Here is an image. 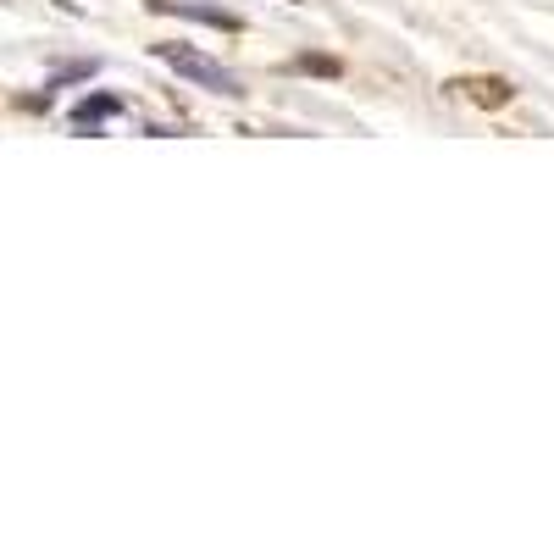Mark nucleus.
<instances>
[{"label": "nucleus", "instance_id": "obj_1", "mask_svg": "<svg viewBox=\"0 0 554 554\" xmlns=\"http://www.w3.org/2000/svg\"><path fill=\"white\" fill-rule=\"evenodd\" d=\"M156 61H167L172 73L189 78V84H200V89H217V95H228V100H244L239 73H228L222 61L200 56V50H189V45H156Z\"/></svg>", "mask_w": 554, "mask_h": 554}, {"label": "nucleus", "instance_id": "obj_2", "mask_svg": "<svg viewBox=\"0 0 554 554\" xmlns=\"http://www.w3.org/2000/svg\"><path fill=\"white\" fill-rule=\"evenodd\" d=\"M150 12L161 17H189V23H205V28H222V34H239V17L222 12V6H205V0H150Z\"/></svg>", "mask_w": 554, "mask_h": 554}, {"label": "nucleus", "instance_id": "obj_3", "mask_svg": "<svg viewBox=\"0 0 554 554\" xmlns=\"http://www.w3.org/2000/svg\"><path fill=\"white\" fill-rule=\"evenodd\" d=\"M111 117H122V95H89L73 106V128L78 133H100Z\"/></svg>", "mask_w": 554, "mask_h": 554}, {"label": "nucleus", "instance_id": "obj_4", "mask_svg": "<svg viewBox=\"0 0 554 554\" xmlns=\"http://www.w3.org/2000/svg\"><path fill=\"white\" fill-rule=\"evenodd\" d=\"M460 89H466L477 106H505V100H516V89H510L505 78H466Z\"/></svg>", "mask_w": 554, "mask_h": 554}, {"label": "nucleus", "instance_id": "obj_5", "mask_svg": "<svg viewBox=\"0 0 554 554\" xmlns=\"http://www.w3.org/2000/svg\"><path fill=\"white\" fill-rule=\"evenodd\" d=\"M289 67H294V73H316V78H338V73H344V61H338V56H316V50L294 56Z\"/></svg>", "mask_w": 554, "mask_h": 554}, {"label": "nucleus", "instance_id": "obj_6", "mask_svg": "<svg viewBox=\"0 0 554 554\" xmlns=\"http://www.w3.org/2000/svg\"><path fill=\"white\" fill-rule=\"evenodd\" d=\"M95 73H100V61H73V67H61L56 78H45V95L61 89V84H73V78H95Z\"/></svg>", "mask_w": 554, "mask_h": 554}]
</instances>
